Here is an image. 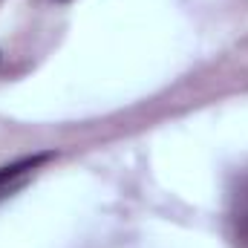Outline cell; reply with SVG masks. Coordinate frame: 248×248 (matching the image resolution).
Listing matches in <instances>:
<instances>
[{
  "instance_id": "obj_1",
  "label": "cell",
  "mask_w": 248,
  "mask_h": 248,
  "mask_svg": "<svg viewBox=\"0 0 248 248\" xmlns=\"http://www.w3.org/2000/svg\"><path fill=\"white\" fill-rule=\"evenodd\" d=\"M49 159H52V153H35V156H23V159L12 162V165H6V168H0V196H3L6 190H12L23 176H29L35 168H41V165L49 162Z\"/></svg>"
}]
</instances>
